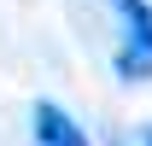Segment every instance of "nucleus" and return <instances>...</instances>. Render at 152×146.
I'll return each mask as SVG.
<instances>
[{
    "label": "nucleus",
    "instance_id": "obj_1",
    "mask_svg": "<svg viewBox=\"0 0 152 146\" xmlns=\"http://www.w3.org/2000/svg\"><path fill=\"white\" fill-rule=\"evenodd\" d=\"M29 128H35L41 146H88V134L76 128V117H70V111H58V105H47V99H35Z\"/></svg>",
    "mask_w": 152,
    "mask_h": 146
},
{
    "label": "nucleus",
    "instance_id": "obj_3",
    "mask_svg": "<svg viewBox=\"0 0 152 146\" xmlns=\"http://www.w3.org/2000/svg\"><path fill=\"white\" fill-rule=\"evenodd\" d=\"M146 146H152V134H146Z\"/></svg>",
    "mask_w": 152,
    "mask_h": 146
},
{
    "label": "nucleus",
    "instance_id": "obj_2",
    "mask_svg": "<svg viewBox=\"0 0 152 146\" xmlns=\"http://www.w3.org/2000/svg\"><path fill=\"white\" fill-rule=\"evenodd\" d=\"M117 18H123V35H129L134 53H152V6L146 0H111Z\"/></svg>",
    "mask_w": 152,
    "mask_h": 146
}]
</instances>
